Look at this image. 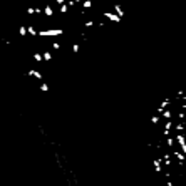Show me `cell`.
<instances>
[{"label":"cell","mask_w":186,"mask_h":186,"mask_svg":"<svg viewBox=\"0 0 186 186\" xmlns=\"http://www.w3.org/2000/svg\"><path fill=\"white\" fill-rule=\"evenodd\" d=\"M153 151L164 186H186V94L168 99L154 121Z\"/></svg>","instance_id":"cell-1"}]
</instances>
